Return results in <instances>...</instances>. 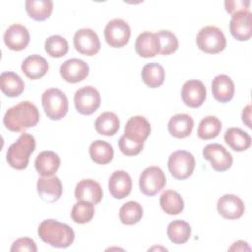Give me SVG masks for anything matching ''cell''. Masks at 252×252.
<instances>
[{
  "mask_svg": "<svg viewBox=\"0 0 252 252\" xmlns=\"http://www.w3.org/2000/svg\"><path fill=\"white\" fill-rule=\"evenodd\" d=\"M39 120L37 107L31 101L25 100L10 107L4 117V126L12 132H24L33 127Z\"/></svg>",
  "mask_w": 252,
  "mask_h": 252,
  "instance_id": "1",
  "label": "cell"
},
{
  "mask_svg": "<svg viewBox=\"0 0 252 252\" xmlns=\"http://www.w3.org/2000/svg\"><path fill=\"white\" fill-rule=\"evenodd\" d=\"M37 233L42 241L57 248H67L75 239L74 230L68 224L55 220H43L38 225Z\"/></svg>",
  "mask_w": 252,
  "mask_h": 252,
  "instance_id": "2",
  "label": "cell"
},
{
  "mask_svg": "<svg viewBox=\"0 0 252 252\" xmlns=\"http://www.w3.org/2000/svg\"><path fill=\"white\" fill-rule=\"evenodd\" d=\"M35 149L34 137L28 133H23L18 140L7 150L6 159L9 165L15 169L22 170L27 168L30 156Z\"/></svg>",
  "mask_w": 252,
  "mask_h": 252,
  "instance_id": "3",
  "label": "cell"
},
{
  "mask_svg": "<svg viewBox=\"0 0 252 252\" xmlns=\"http://www.w3.org/2000/svg\"><path fill=\"white\" fill-rule=\"evenodd\" d=\"M41 102L45 114L51 120H60L68 112V98L59 89L46 90L41 95Z\"/></svg>",
  "mask_w": 252,
  "mask_h": 252,
  "instance_id": "4",
  "label": "cell"
},
{
  "mask_svg": "<svg viewBox=\"0 0 252 252\" xmlns=\"http://www.w3.org/2000/svg\"><path fill=\"white\" fill-rule=\"evenodd\" d=\"M196 43L200 50L209 54H217L226 46V39L223 32L215 26L202 28L197 36Z\"/></svg>",
  "mask_w": 252,
  "mask_h": 252,
  "instance_id": "5",
  "label": "cell"
},
{
  "mask_svg": "<svg viewBox=\"0 0 252 252\" xmlns=\"http://www.w3.org/2000/svg\"><path fill=\"white\" fill-rule=\"evenodd\" d=\"M195 164L196 162L194 156L191 153L183 150L172 153L167 161L170 174L178 180H183L191 176L194 171Z\"/></svg>",
  "mask_w": 252,
  "mask_h": 252,
  "instance_id": "6",
  "label": "cell"
},
{
  "mask_svg": "<svg viewBox=\"0 0 252 252\" xmlns=\"http://www.w3.org/2000/svg\"><path fill=\"white\" fill-rule=\"evenodd\" d=\"M166 178L161 168L150 166L143 170L139 178L140 190L147 196H155L165 186Z\"/></svg>",
  "mask_w": 252,
  "mask_h": 252,
  "instance_id": "7",
  "label": "cell"
},
{
  "mask_svg": "<svg viewBox=\"0 0 252 252\" xmlns=\"http://www.w3.org/2000/svg\"><path fill=\"white\" fill-rule=\"evenodd\" d=\"M74 103L77 111L83 115L93 114L100 105L98 91L93 86H85L76 91Z\"/></svg>",
  "mask_w": 252,
  "mask_h": 252,
  "instance_id": "8",
  "label": "cell"
},
{
  "mask_svg": "<svg viewBox=\"0 0 252 252\" xmlns=\"http://www.w3.org/2000/svg\"><path fill=\"white\" fill-rule=\"evenodd\" d=\"M131 29L122 19H113L109 21L104 29V37L106 42L115 48L125 46L130 38Z\"/></svg>",
  "mask_w": 252,
  "mask_h": 252,
  "instance_id": "9",
  "label": "cell"
},
{
  "mask_svg": "<svg viewBox=\"0 0 252 252\" xmlns=\"http://www.w3.org/2000/svg\"><path fill=\"white\" fill-rule=\"evenodd\" d=\"M76 50L86 56H93L100 49V41L98 35L92 29L78 30L73 38Z\"/></svg>",
  "mask_w": 252,
  "mask_h": 252,
  "instance_id": "10",
  "label": "cell"
},
{
  "mask_svg": "<svg viewBox=\"0 0 252 252\" xmlns=\"http://www.w3.org/2000/svg\"><path fill=\"white\" fill-rule=\"evenodd\" d=\"M203 157L216 171H225L232 165V156L220 144H208L203 149Z\"/></svg>",
  "mask_w": 252,
  "mask_h": 252,
  "instance_id": "11",
  "label": "cell"
},
{
  "mask_svg": "<svg viewBox=\"0 0 252 252\" xmlns=\"http://www.w3.org/2000/svg\"><path fill=\"white\" fill-rule=\"evenodd\" d=\"M206 95V87L199 80H188L182 86L181 97L183 102L189 107H200L204 103Z\"/></svg>",
  "mask_w": 252,
  "mask_h": 252,
  "instance_id": "12",
  "label": "cell"
},
{
  "mask_svg": "<svg viewBox=\"0 0 252 252\" xmlns=\"http://www.w3.org/2000/svg\"><path fill=\"white\" fill-rule=\"evenodd\" d=\"M252 14L248 11H240L232 15L229 22V31L231 35L240 41L250 39L252 35Z\"/></svg>",
  "mask_w": 252,
  "mask_h": 252,
  "instance_id": "13",
  "label": "cell"
},
{
  "mask_svg": "<svg viewBox=\"0 0 252 252\" xmlns=\"http://www.w3.org/2000/svg\"><path fill=\"white\" fill-rule=\"evenodd\" d=\"M219 214L227 220H236L242 217L245 207L243 201L236 195L224 194L217 203Z\"/></svg>",
  "mask_w": 252,
  "mask_h": 252,
  "instance_id": "14",
  "label": "cell"
},
{
  "mask_svg": "<svg viewBox=\"0 0 252 252\" xmlns=\"http://www.w3.org/2000/svg\"><path fill=\"white\" fill-rule=\"evenodd\" d=\"M60 75L68 83H79L89 75L88 64L78 58H71L63 62L60 66Z\"/></svg>",
  "mask_w": 252,
  "mask_h": 252,
  "instance_id": "15",
  "label": "cell"
},
{
  "mask_svg": "<svg viewBox=\"0 0 252 252\" xmlns=\"http://www.w3.org/2000/svg\"><path fill=\"white\" fill-rule=\"evenodd\" d=\"M3 38L9 49L20 51L28 46L30 42V32L25 26L13 24L6 30Z\"/></svg>",
  "mask_w": 252,
  "mask_h": 252,
  "instance_id": "16",
  "label": "cell"
},
{
  "mask_svg": "<svg viewBox=\"0 0 252 252\" xmlns=\"http://www.w3.org/2000/svg\"><path fill=\"white\" fill-rule=\"evenodd\" d=\"M151 133L150 122L140 115L131 117L125 124L124 136L134 142L144 143Z\"/></svg>",
  "mask_w": 252,
  "mask_h": 252,
  "instance_id": "17",
  "label": "cell"
},
{
  "mask_svg": "<svg viewBox=\"0 0 252 252\" xmlns=\"http://www.w3.org/2000/svg\"><path fill=\"white\" fill-rule=\"evenodd\" d=\"M102 196L100 185L93 179H83L76 185L75 198L78 201H88L95 205L101 201Z\"/></svg>",
  "mask_w": 252,
  "mask_h": 252,
  "instance_id": "18",
  "label": "cell"
},
{
  "mask_svg": "<svg viewBox=\"0 0 252 252\" xmlns=\"http://www.w3.org/2000/svg\"><path fill=\"white\" fill-rule=\"evenodd\" d=\"M36 189L39 197L49 203L57 201L62 195V183L56 176L38 178Z\"/></svg>",
  "mask_w": 252,
  "mask_h": 252,
  "instance_id": "19",
  "label": "cell"
},
{
  "mask_svg": "<svg viewBox=\"0 0 252 252\" xmlns=\"http://www.w3.org/2000/svg\"><path fill=\"white\" fill-rule=\"evenodd\" d=\"M108 189L115 199L127 197L132 189V179L130 175L124 170L114 171L109 177Z\"/></svg>",
  "mask_w": 252,
  "mask_h": 252,
  "instance_id": "20",
  "label": "cell"
},
{
  "mask_svg": "<svg viewBox=\"0 0 252 252\" xmlns=\"http://www.w3.org/2000/svg\"><path fill=\"white\" fill-rule=\"evenodd\" d=\"M137 54L144 58H150L159 53V41L157 33L144 32L140 33L135 42Z\"/></svg>",
  "mask_w": 252,
  "mask_h": 252,
  "instance_id": "21",
  "label": "cell"
},
{
  "mask_svg": "<svg viewBox=\"0 0 252 252\" xmlns=\"http://www.w3.org/2000/svg\"><path fill=\"white\" fill-rule=\"evenodd\" d=\"M212 93L216 100L227 102L234 95V84L230 77L224 74L216 76L212 81Z\"/></svg>",
  "mask_w": 252,
  "mask_h": 252,
  "instance_id": "22",
  "label": "cell"
},
{
  "mask_svg": "<svg viewBox=\"0 0 252 252\" xmlns=\"http://www.w3.org/2000/svg\"><path fill=\"white\" fill-rule=\"evenodd\" d=\"M34 166L36 171L43 177H49L56 173L60 166L59 156L52 151H43L35 158Z\"/></svg>",
  "mask_w": 252,
  "mask_h": 252,
  "instance_id": "23",
  "label": "cell"
},
{
  "mask_svg": "<svg viewBox=\"0 0 252 252\" xmlns=\"http://www.w3.org/2000/svg\"><path fill=\"white\" fill-rule=\"evenodd\" d=\"M21 68L28 78L36 80L42 78L47 73L49 66L47 61L42 56L33 54L28 56L23 61Z\"/></svg>",
  "mask_w": 252,
  "mask_h": 252,
  "instance_id": "24",
  "label": "cell"
},
{
  "mask_svg": "<svg viewBox=\"0 0 252 252\" xmlns=\"http://www.w3.org/2000/svg\"><path fill=\"white\" fill-rule=\"evenodd\" d=\"M194 126V121L192 117L185 113H178L173 115L167 124L169 133L178 139L188 137Z\"/></svg>",
  "mask_w": 252,
  "mask_h": 252,
  "instance_id": "25",
  "label": "cell"
},
{
  "mask_svg": "<svg viewBox=\"0 0 252 252\" xmlns=\"http://www.w3.org/2000/svg\"><path fill=\"white\" fill-rule=\"evenodd\" d=\"M0 89L9 97L20 95L25 89L23 79L14 72H3L0 76Z\"/></svg>",
  "mask_w": 252,
  "mask_h": 252,
  "instance_id": "26",
  "label": "cell"
},
{
  "mask_svg": "<svg viewBox=\"0 0 252 252\" xmlns=\"http://www.w3.org/2000/svg\"><path fill=\"white\" fill-rule=\"evenodd\" d=\"M225 143L235 152H243L250 148L251 137L250 135L240 128L231 127L224 133Z\"/></svg>",
  "mask_w": 252,
  "mask_h": 252,
  "instance_id": "27",
  "label": "cell"
},
{
  "mask_svg": "<svg viewBox=\"0 0 252 252\" xmlns=\"http://www.w3.org/2000/svg\"><path fill=\"white\" fill-rule=\"evenodd\" d=\"M91 158L97 164H107L109 163L114 156L112 146L102 140H96L93 142L89 149Z\"/></svg>",
  "mask_w": 252,
  "mask_h": 252,
  "instance_id": "28",
  "label": "cell"
},
{
  "mask_svg": "<svg viewBox=\"0 0 252 252\" xmlns=\"http://www.w3.org/2000/svg\"><path fill=\"white\" fill-rule=\"evenodd\" d=\"M25 6L29 16L35 21L48 19L53 10V2L51 0H27Z\"/></svg>",
  "mask_w": 252,
  "mask_h": 252,
  "instance_id": "29",
  "label": "cell"
},
{
  "mask_svg": "<svg viewBox=\"0 0 252 252\" xmlns=\"http://www.w3.org/2000/svg\"><path fill=\"white\" fill-rule=\"evenodd\" d=\"M143 82L150 88H158L163 84L165 71L163 67L156 62L146 64L141 72Z\"/></svg>",
  "mask_w": 252,
  "mask_h": 252,
  "instance_id": "30",
  "label": "cell"
},
{
  "mask_svg": "<svg viewBox=\"0 0 252 252\" xmlns=\"http://www.w3.org/2000/svg\"><path fill=\"white\" fill-rule=\"evenodd\" d=\"M119 126L120 121L118 116L111 111L101 113L94 122L96 132L103 136H113L119 130Z\"/></svg>",
  "mask_w": 252,
  "mask_h": 252,
  "instance_id": "31",
  "label": "cell"
},
{
  "mask_svg": "<svg viewBox=\"0 0 252 252\" xmlns=\"http://www.w3.org/2000/svg\"><path fill=\"white\" fill-rule=\"evenodd\" d=\"M159 204L163 212L168 215H178L184 209V201L181 195L174 190L164 191L159 198Z\"/></svg>",
  "mask_w": 252,
  "mask_h": 252,
  "instance_id": "32",
  "label": "cell"
},
{
  "mask_svg": "<svg viewBox=\"0 0 252 252\" xmlns=\"http://www.w3.org/2000/svg\"><path fill=\"white\" fill-rule=\"evenodd\" d=\"M167 236L174 244H184L191 236V226L182 220L171 221L167 225Z\"/></svg>",
  "mask_w": 252,
  "mask_h": 252,
  "instance_id": "33",
  "label": "cell"
},
{
  "mask_svg": "<svg viewBox=\"0 0 252 252\" xmlns=\"http://www.w3.org/2000/svg\"><path fill=\"white\" fill-rule=\"evenodd\" d=\"M221 130V122L213 115L206 116L201 120L198 126L197 135L202 140H210L216 138Z\"/></svg>",
  "mask_w": 252,
  "mask_h": 252,
  "instance_id": "34",
  "label": "cell"
},
{
  "mask_svg": "<svg viewBox=\"0 0 252 252\" xmlns=\"http://www.w3.org/2000/svg\"><path fill=\"white\" fill-rule=\"evenodd\" d=\"M143 217V208L136 201H129L123 204L119 210V218L122 223L132 225L137 223Z\"/></svg>",
  "mask_w": 252,
  "mask_h": 252,
  "instance_id": "35",
  "label": "cell"
},
{
  "mask_svg": "<svg viewBox=\"0 0 252 252\" xmlns=\"http://www.w3.org/2000/svg\"><path fill=\"white\" fill-rule=\"evenodd\" d=\"M94 215V204L88 201H78L71 211L72 220L79 224H84L92 220Z\"/></svg>",
  "mask_w": 252,
  "mask_h": 252,
  "instance_id": "36",
  "label": "cell"
},
{
  "mask_svg": "<svg viewBox=\"0 0 252 252\" xmlns=\"http://www.w3.org/2000/svg\"><path fill=\"white\" fill-rule=\"evenodd\" d=\"M44 49L46 53L54 58H60L66 55L68 52L69 46L67 40L58 34L49 36L44 43Z\"/></svg>",
  "mask_w": 252,
  "mask_h": 252,
  "instance_id": "37",
  "label": "cell"
},
{
  "mask_svg": "<svg viewBox=\"0 0 252 252\" xmlns=\"http://www.w3.org/2000/svg\"><path fill=\"white\" fill-rule=\"evenodd\" d=\"M159 41V53L169 55L178 48V39L170 31H159L157 32Z\"/></svg>",
  "mask_w": 252,
  "mask_h": 252,
  "instance_id": "38",
  "label": "cell"
},
{
  "mask_svg": "<svg viewBox=\"0 0 252 252\" xmlns=\"http://www.w3.org/2000/svg\"><path fill=\"white\" fill-rule=\"evenodd\" d=\"M118 146L120 151L128 157L137 156L141 153L144 147V143H137L127 139L124 135H122L118 141Z\"/></svg>",
  "mask_w": 252,
  "mask_h": 252,
  "instance_id": "39",
  "label": "cell"
},
{
  "mask_svg": "<svg viewBox=\"0 0 252 252\" xmlns=\"http://www.w3.org/2000/svg\"><path fill=\"white\" fill-rule=\"evenodd\" d=\"M11 252H23V251H30V252H36L37 248L35 242L29 237H22L15 240L11 246Z\"/></svg>",
  "mask_w": 252,
  "mask_h": 252,
  "instance_id": "40",
  "label": "cell"
},
{
  "mask_svg": "<svg viewBox=\"0 0 252 252\" xmlns=\"http://www.w3.org/2000/svg\"><path fill=\"white\" fill-rule=\"evenodd\" d=\"M250 5L249 0H226L224 7L227 13L233 15L240 11H248Z\"/></svg>",
  "mask_w": 252,
  "mask_h": 252,
  "instance_id": "41",
  "label": "cell"
},
{
  "mask_svg": "<svg viewBox=\"0 0 252 252\" xmlns=\"http://www.w3.org/2000/svg\"><path fill=\"white\" fill-rule=\"evenodd\" d=\"M228 250L229 251H244V250L250 251V247L247 242H245L243 240H239V241L234 242L232 244V246L228 248Z\"/></svg>",
  "mask_w": 252,
  "mask_h": 252,
  "instance_id": "42",
  "label": "cell"
},
{
  "mask_svg": "<svg viewBox=\"0 0 252 252\" xmlns=\"http://www.w3.org/2000/svg\"><path fill=\"white\" fill-rule=\"evenodd\" d=\"M250 118H251V106H250V104H248L245 108H243V111H242V121H243L249 128H251Z\"/></svg>",
  "mask_w": 252,
  "mask_h": 252,
  "instance_id": "43",
  "label": "cell"
}]
</instances>
